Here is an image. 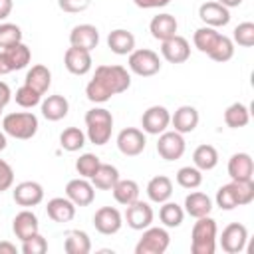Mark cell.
Wrapping results in <instances>:
<instances>
[{
	"instance_id": "cell-1",
	"label": "cell",
	"mask_w": 254,
	"mask_h": 254,
	"mask_svg": "<svg viewBox=\"0 0 254 254\" xmlns=\"http://www.w3.org/2000/svg\"><path fill=\"white\" fill-rule=\"evenodd\" d=\"M190 252L192 254H214L216 248V222L206 214L196 218L190 232Z\"/></svg>"
},
{
	"instance_id": "cell-2",
	"label": "cell",
	"mask_w": 254,
	"mask_h": 254,
	"mask_svg": "<svg viewBox=\"0 0 254 254\" xmlns=\"http://www.w3.org/2000/svg\"><path fill=\"white\" fill-rule=\"evenodd\" d=\"M85 125H87V139L93 145H105L111 137L113 115H111V111H107L103 107L89 109L85 113Z\"/></svg>"
},
{
	"instance_id": "cell-3",
	"label": "cell",
	"mask_w": 254,
	"mask_h": 254,
	"mask_svg": "<svg viewBox=\"0 0 254 254\" xmlns=\"http://www.w3.org/2000/svg\"><path fill=\"white\" fill-rule=\"evenodd\" d=\"M2 131L14 139H32L38 133V117L28 111L20 113H8L2 119Z\"/></svg>"
},
{
	"instance_id": "cell-4",
	"label": "cell",
	"mask_w": 254,
	"mask_h": 254,
	"mask_svg": "<svg viewBox=\"0 0 254 254\" xmlns=\"http://www.w3.org/2000/svg\"><path fill=\"white\" fill-rule=\"evenodd\" d=\"M111 95L123 93L129 89L131 85V75L127 73V69L123 65H99L95 67V75H93Z\"/></svg>"
},
{
	"instance_id": "cell-5",
	"label": "cell",
	"mask_w": 254,
	"mask_h": 254,
	"mask_svg": "<svg viewBox=\"0 0 254 254\" xmlns=\"http://www.w3.org/2000/svg\"><path fill=\"white\" fill-rule=\"evenodd\" d=\"M169 242H171V236L165 228L147 226L135 246V254H163L169 248Z\"/></svg>"
},
{
	"instance_id": "cell-6",
	"label": "cell",
	"mask_w": 254,
	"mask_h": 254,
	"mask_svg": "<svg viewBox=\"0 0 254 254\" xmlns=\"http://www.w3.org/2000/svg\"><path fill=\"white\" fill-rule=\"evenodd\" d=\"M129 69L133 71V73H137V75H141V77H151V75H155V73H159V69H161V60H159V56L153 52V50H147V48H143V50H133L131 54H129Z\"/></svg>"
},
{
	"instance_id": "cell-7",
	"label": "cell",
	"mask_w": 254,
	"mask_h": 254,
	"mask_svg": "<svg viewBox=\"0 0 254 254\" xmlns=\"http://www.w3.org/2000/svg\"><path fill=\"white\" fill-rule=\"evenodd\" d=\"M171 123V113L163 105H151L143 115H141V127L149 135H161L167 131Z\"/></svg>"
},
{
	"instance_id": "cell-8",
	"label": "cell",
	"mask_w": 254,
	"mask_h": 254,
	"mask_svg": "<svg viewBox=\"0 0 254 254\" xmlns=\"http://www.w3.org/2000/svg\"><path fill=\"white\" fill-rule=\"evenodd\" d=\"M145 145H147V139L143 135L141 129H135V127H127L123 131H119L117 135V149L125 155V157H137L145 151Z\"/></svg>"
},
{
	"instance_id": "cell-9",
	"label": "cell",
	"mask_w": 254,
	"mask_h": 254,
	"mask_svg": "<svg viewBox=\"0 0 254 254\" xmlns=\"http://www.w3.org/2000/svg\"><path fill=\"white\" fill-rule=\"evenodd\" d=\"M246 240H248V230L244 224H238V222L228 224L220 234V246L226 254L242 252L246 248Z\"/></svg>"
},
{
	"instance_id": "cell-10",
	"label": "cell",
	"mask_w": 254,
	"mask_h": 254,
	"mask_svg": "<svg viewBox=\"0 0 254 254\" xmlns=\"http://www.w3.org/2000/svg\"><path fill=\"white\" fill-rule=\"evenodd\" d=\"M157 153L165 161H177L185 153V139L177 131H163L157 141Z\"/></svg>"
},
{
	"instance_id": "cell-11",
	"label": "cell",
	"mask_w": 254,
	"mask_h": 254,
	"mask_svg": "<svg viewBox=\"0 0 254 254\" xmlns=\"http://www.w3.org/2000/svg\"><path fill=\"white\" fill-rule=\"evenodd\" d=\"M123 224V218H121V212L113 206H101L99 210H95L93 214V226L97 232L105 234V236H111L115 232H119Z\"/></svg>"
},
{
	"instance_id": "cell-12",
	"label": "cell",
	"mask_w": 254,
	"mask_h": 254,
	"mask_svg": "<svg viewBox=\"0 0 254 254\" xmlns=\"http://www.w3.org/2000/svg\"><path fill=\"white\" fill-rule=\"evenodd\" d=\"M125 220H127V226L129 228H133V230H145L153 222V208L147 202H143V200L137 198L135 202L127 204Z\"/></svg>"
},
{
	"instance_id": "cell-13",
	"label": "cell",
	"mask_w": 254,
	"mask_h": 254,
	"mask_svg": "<svg viewBox=\"0 0 254 254\" xmlns=\"http://www.w3.org/2000/svg\"><path fill=\"white\" fill-rule=\"evenodd\" d=\"M161 56L169 62V64H183L189 60L190 56V46L187 42V38L183 36H173L165 42H161Z\"/></svg>"
},
{
	"instance_id": "cell-14",
	"label": "cell",
	"mask_w": 254,
	"mask_h": 254,
	"mask_svg": "<svg viewBox=\"0 0 254 254\" xmlns=\"http://www.w3.org/2000/svg\"><path fill=\"white\" fill-rule=\"evenodd\" d=\"M12 196H14V202L20 206H36L44 200V189L36 181H24L16 185Z\"/></svg>"
},
{
	"instance_id": "cell-15",
	"label": "cell",
	"mask_w": 254,
	"mask_h": 254,
	"mask_svg": "<svg viewBox=\"0 0 254 254\" xmlns=\"http://www.w3.org/2000/svg\"><path fill=\"white\" fill-rule=\"evenodd\" d=\"M65 196L75 206H87V204L93 202L95 190H93V185L81 177V179H73L65 185Z\"/></svg>"
},
{
	"instance_id": "cell-16",
	"label": "cell",
	"mask_w": 254,
	"mask_h": 254,
	"mask_svg": "<svg viewBox=\"0 0 254 254\" xmlns=\"http://www.w3.org/2000/svg\"><path fill=\"white\" fill-rule=\"evenodd\" d=\"M69 44H71L73 48H81V50L91 52V50L97 48V44H99V32H97V28L91 26V24L73 26L71 32H69Z\"/></svg>"
},
{
	"instance_id": "cell-17",
	"label": "cell",
	"mask_w": 254,
	"mask_h": 254,
	"mask_svg": "<svg viewBox=\"0 0 254 254\" xmlns=\"http://www.w3.org/2000/svg\"><path fill=\"white\" fill-rule=\"evenodd\" d=\"M198 18L210 26V28H218V26H226L230 22V12L226 6H222L220 2H204L198 8Z\"/></svg>"
},
{
	"instance_id": "cell-18",
	"label": "cell",
	"mask_w": 254,
	"mask_h": 254,
	"mask_svg": "<svg viewBox=\"0 0 254 254\" xmlns=\"http://www.w3.org/2000/svg\"><path fill=\"white\" fill-rule=\"evenodd\" d=\"M64 64L65 69L73 75H85L91 69V54L87 50L81 48H67L65 56H64Z\"/></svg>"
},
{
	"instance_id": "cell-19",
	"label": "cell",
	"mask_w": 254,
	"mask_h": 254,
	"mask_svg": "<svg viewBox=\"0 0 254 254\" xmlns=\"http://www.w3.org/2000/svg\"><path fill=\"white\" fill-rule=\"evenodd\" d=\"M228 175L232 181H250L254 175V161L248 153H234L228 159Z\"/></svg>"
},
{
	"instance_id": "cell-20",
	"label": "cell",
	"mask_w": 254,
	"mask_h": 254,
	"mask_svg": "<svg viewBox=\"0 0 254 254\" xmlns=\"http://www.w3.org/2000/svg\"><path fill=\"white\" fill-rule=\"evenodd\" d=\"M177 28H179V24H177V18L173 14H159L149 24L151 36L159 42H165V40L177 36Z\"/></svg>"
},
{
	"instance_id": "cell-21",
	"label": "cell",
	"mask_w": 254,
	"mask_h": 254,
	"mask_svg": "<svg viewBox=\"0 0 254 254\" xmlns=\"http://www.w3.org/2000/svg\"><path fill=\"white\" fill-rule=\"evenodd\" d=\"M171 123L177 133H192L198 125V111L192 105H181L175 115L171 117Z\"/></svg>"
},
{
	"instance_id": "cell-22",
	"label": "cell",
	"mask_w": 254,
	"mask_h": 254,
	"mask_svg": "<svg viewBox=\"0 0 254 254\" xmlns=\"http://www.w3.org/2000/svg\"><path fill=\"white\" fill-rule=\"evenodd\" d=\"M46 212L54 222H69L75 216V204L67 196H56L48 200Z\"/></svg>"
},
{
	"instance_id": "cell-23",
	"label": "cell",
	"mask_w": 254,
	"mask_h": 254,
	"mask_svg": "<svg viewBox=\"0 0 254 254\" xmlns=\"http://www.w3.org/2000/svg\"><path fill=\"white\" fill-rule=\"evenodd\" d=\"M107 46L113 54L117 56H129L133 50H135V36L129 32V30H123V28H117L113 32H109L107 36Z\"/></svg>"
},
{
	"instance_id": "cell-24",
	"label": "cell",
	"mask_w": 254,
	"mask_h": 254,
	"mask_svg": "<svg viewBox=\"0 0 254 254\" xmlns=\"http://www.w3.org/2000/svg\"><path fill=\"white\" fill-rule=\"evenodd\" d=\"M38 228H40L38 216L32 210H22L12 220V230H14L16 238H20V240H26V238L34 236L38 232Z\"/></svg>"
},
{
	"instance_id": "cell-25",
	"label": "cell",
	"mask_w": 254,
	"mask_h": 254,
	"mask_svg": "<svg viewBox=\"0 0 254 254\" xmlns=\"http://www.w3.org/2000/svg\"><path fill=\"white\" fill-rule=\"evenodd\" d=\"M171 194H173V183H171L169 177L157 175V177H153L147 183V196H149V200L163 204L165 200L171 198Z\"/></svg>"
},
{
	"instance_id": "cell-26",
	"label": "cell",
	"mask_w": 254,
	"mask_h": 254,
	"mask_svg": "<svg viewBox=\"0 0 254 254\" xmlns=\"http://www.w3.org/2000/svg\"><path fill=\"white\" fill-rule=\"evenodd\" d=\"M69 111V103L64 95H48L42 101V115L48 121H60L67 115Z\"/></svg>"
},
{
	"instance_id": "cell-27",
	"label": "cell",
	"mask_w": 254,
	"mask_h": 254,
	"mask_svg": "<svg viewBox=\"0 0 254 254\" xmlns=\"http://www.w3.org/2000/svg\"><path fill=\"white\" fill-rule=\"evenodd\" d=\"M212 210V200L204 192H190L185 198V212L192 218H200L210 214Z\"/></svg>"
},
{
	"instance_id": "cell-28",
	"label": "cell",
	"mask_w": 254,
	"mask_h": 254,
	"mask_svg": "<svg viewBox=\"0 0 254 254\" xmlns=\"http://www.w3.org/2000/svg\"><path fill=\"white\" fill-rule=\"evenodd\" d=\"M24 83L30 85L32 89H36L40 95H44V93L48 91L50 83H52V73H50V69H48L46 65H42V64L32 65V67L28 69V73H26V81H24Z\"/></svg>"
},
{
	"instance_id": "cell-29",
	"label": "cell",
	"mask_w": 254,
	"mask_h": 254,
	"mask_svg": "<svg viewBox=\"0 0 254 254\" xmlns=\"http://www.w3.org/2000/svg\"><path fill=\"white\" fill-rule=\"evenodd\" d=\"M117 181H119L117 167L107 165V163H101L97 167V171L91 175V185H93V189H99V190H111Z\"/></svg>"
},
{
	"instance_id": "cell-30",
	"label": "cell",
	"mask_w": 254,
	"mask_h": 254,
	"mask_svg": "<svg viewBox=\"0 0 254 254\" xmlns=\"http://www.w3.org/2000/svg\"><path fill=\"white\" fill-rule=\"evenodd\" d=\"M111 192H113V198L119 204L127 206V204H131V202H135L139 198V185L135 181H131V179H119L113 185Z\"/></svg>"
},
{
	"instance_id": "cell-31",
	"label": "cell",
	"mask_w": 254,
	"mask_h": 254,
	"mask_svg": "<svg viewBox=\"0 0 254 254\" xmlns=\"http://www.w3.org/2000/svg\"><path fill=\"white\" fill-rule=\"evenodd\" d=\"M192 163L198 171H210L218 165V153L212 145H198L192 153Z\"/></svg>"
},
{
	"instance_id": "cell-32",
	"label": "cell",
	"mask_w": 254,
	"mask_h": 254,
	"mask_svg": "<svg viewBox=\"0 0 254 254\" xmlns=\"http://www.w3.org/2000/svg\"><path fill=\"white\" fill-rule=\"evenodd\" d=\"M64 248L67 254H87L91 250V240L83 230H71L65 234Z\"/></svg>"
},
{
	"instance_id": "cell-33",
	"label": "cell",
	"mask_w": 254,
	"mask_h": 254,
	"mask_svg": "<svg viewBox=\"0 0 254 254\" xmlns=\"http://www.w3.org/2000/svg\"><path fill=\"white\" fill-rule=\"evenodd\" d=\"M248 121H250V111H248V107L244 103H238L236 101V103H232V105L226 107V111H224V123L230 129H240V127L248 125Z\"/></svg>"
},
{
	"instance_id": "cell-34",
	"label": "cell",
	"mask_w": 254,
	"mask_h": 254,
	"mask_svg": "<svg viewBox=\"0 0 254 254\" xmlns=\"http://www.w3.org/2000/svg\"><path fill=\"white\" fill-rule=\"evenodd\" d=\"M159 218L161 222L167 226V228H177L183 224V218H185V210L183 206H179L177 202H169L165 200L161 210H159Z\"/></svg>"
},
{
	"instance_id": "cell-35",
	"label": "cell",
	"mask_w": 254,
	"mask_h": 254,
	"mask_svg": "<svg viewBox=\"0 0 254 254\" xmlns=\"http://www.w3.org/2000/svg\"><path fill=\"white\" fill-rule=\"evenodd\" d=\"M218 36H220V34H218L214 28H210V26L198 28V30L194 32V36H192L194 48H196L198 52H202V54H208V52L214 48V44H216Z\"/></svg>"
},
{
	"instance_id": "cell-36",
	"label": "cell",
	"mask_w": 254,
	"mask_h": 254,
	"mask_svg": "<svg viewBox=\"0 0 254 254\" xmlns=\"http://www.w3.org/2000/svg\"><path fill=\"white\" fill-rule=\"evenodd\" d=\"M4 52H6L8 60H10L12 69H24V67L30 64V58H32L30 48H28L26 44H22V42H18V44H14V46L6 48Z\"/></svg>"
},
{
	"instance_id": "cell-37",
	"label": "cell",
	"mask_w": 254,
	"mask_h": 254,
	"mask_svg": "<svg viewBox=\"0 0 254 254\" xmlns=\"http://www.w3.org/2000/svg\"><path fill=\"white\" fill-rule=\"evenodd\" d=\"M60 143H62V147H64L65 151H69V153L79 151V149L85 145V133H83L81 129H77V127H67V129L62 131Z\"/></svg>"
},
{
	"instance_id": "cell-38",
	"label": "cell",
	"mask_w": 254,
	"mask_h": 254,
	"mask_svg": "<svg viewBox=\"0 0 254 254\" xmlns=\"http://www.w3.org/2000/svg\"><path fill=\"white\" fill-rule=\"evenodd\" d=\"M206 56L210 60H214V62H228L234 56V42L230 38H226V36L220 34L218 40H216V44H214V48Z\"/></svg>"
},
{
	"instance_id": "cell-39",
	"label": "cell",
	"mask_w": 254,
	"mask_h": 254,
	"mask_svg": "<svg viewBox=\"0 0 254 254\" xmlns=\"http://www.w3.org/2000/svg\"><path fill=\"white\" fill-rule=\"evenodd\" d=\"M177 183L183 189H196L202 183V171H198L196 167H181L177 171Z\"/></svg>"
},
{
	"instance_id": "cell-40",
	"label": "cell",
	"mask_w": 254,
	"mask_h": 254,
	"mask_svg": "<svg viewBox=\"0 0 254 254\" xmlns=\"http://www.w3.org/2000/svg\"><path fill=\"white\" fill-rule=\"evenodd\" d=\"M18 42H22V30L16 24H10V22L0 24V48L6 50V48H10Z\"/></svg>"
},
{
	"instance_id": "cell-41",
	"label": "cell",
	"mask_w": 254,
	"mask_h": 254,
	"mask_svg": "<svg viewBox=\"0 0 254 254\" xmlns=\"http://www.w3.org/2000/svg\"><path fill=\"white\" fill-rule=\"evenodd\" d=\"M99 165H101V161H99V157L93 155V153H83V155L75 161V169H77V173H79L83 179H91V175L97 171Z\"/></svg>"
},
{
	"instance_id": "cell-42",
	"label": "cell",
	"mask_w": 254,
	"mask_h": 254,
	"mask_svg": "<svg viewBox=\"0 0 254 254\" xmlns=\"http://www.w3.org/2000/svg\"><path fill=\"white\" fill-rule=\"evenodd\" d=\"M216 204L222 210H234L238 206V200H236V192H234V185L232 183L222 185L216 190Z\"/></svg>"
},
{
	"instance_id": "cell-43",
	"label": "cell",
	"mask_w": 254,
	"mask_h": 254,
	"mask_svg": "<svg viewBox=\"0 0 254 254\" xmlns=\"http://www.w3.org/2000/svg\"><path fill=\"white\" fill-rule=\"evenodd\" d=\"M234 185V192H236V200L238 206L250 204L254 200V181H232Z\"/></svg>"
},
{
	"instance_id": "cell-44",
	"label": "cell",
	"mask_w": 254,
	"mask_h": 254,
	"mask_svg": "<svg viewBox=\"0 0 254 254\" xmlns=\"http://www.w3.org/2000/svg\"><path fill=\"white\" fill-rule=\"evenodd\" d=\"M16 103L20 105V107H34V105H38L40 103V99H42V95L36 91V89H32L30 85H22V87H18L16 89Z\"/></svg>"
},
{
	"instance_id": "cell-45",
	"label": "cell",
	"mask_w": 254,
	"mask_h": 254,
	"mask_svg": "<svg viewBox=\"0 0 254 254\" xmlns=\"http://www.w3.org/2000/svg\"><path fill=\"white\" fill-rule=\"evenodd\" d=\"M234 42L242 48L254 46V24L252 22H242L234 28Z\"/></svg>"
},
{
	"instance_id": "cell-46",
	"label": "cell",
	"mask_w": 254,
	"mask_h": 254,
	"mask_svg": "<svg viewBox=\"0 0 254 254\" xmlns=\"http://www.w3.org/2000/svg\"><path fill=\"white\" fill-rule=\"evenodd\" d=\"M85 95H87V99L89 101H93V103H105V101H109L113 95L93 77L89 83H87V87H85Z\"/></svg>"
},
{
	"instance_id": "cell-47",
	"label": "cell",
	"mask_w": 254,
	"mask_h": 254,
	"mask_svg": "<svg viewBox=\"0 0 254 254\" xmlns=\"http://www.w3.org/2000/svg\"><path fill=\"white\" fill-rule=\"evenodd\" d=\"M46 250H48V240L40 232H36L34 236L22 240V252L24 254H44Z\"/></svg>"
},
{
	"instance_id": "cell-48",
	"label": "cell",
	"mask_w": 254,
	"mask_h": 254,
	"mask_svg": "<svg viewBox=\"0 0 254 254\" xmlns=\"http://www.w3.org/2000/svg\"><path fill=\"white\" fill-rule=\"evenodd\" d=\"M89 4H91V0H58V6L67 14L83 12L89 8Z\"/></svg>"
},
{
	"instance_id": "cell-49",
	"label": "cell",
	"mask_w": 254,
	"mask_h": 254,
	"mask_svg": "<svg viewBox=\"0 0 254 254\" xmlns=\"http://www.w3.org/2000/svg\"><path fill=\"white\" fill-rule=\"evenodd\" d=\"M12 183H14V171H12V167L4 159H0V192L2 190H8L12 187Z\"/></svg>"
},
{
	"instance_id": "cell-50",
	"label": "cell",
	"mask_w": 254,
	"mask_h": 254,
	"mask_svg": "<svg viewBox=\"0 0 254 254\" xmlns=\"http://www.w3.org/2000/svg\"><path fill=\"white\" fill-rule=\"evenodd\" d=\"M137 8H143V10H151V8H163L167 6L171 0H133Z\"/></svg>"
},
{
	"instance_id": "cell-51",
	"label": "cell",
	"mask_w": 254,
	"mask_h": 254,
	"mask_svg": "<svg viewBox=\"0 0 254 254\" xmlns=\"http://www.w3.org/2000/svg\"><path fill=\"white\" fill-rule=\"evenodd\" d=\"M10 71H14V69H12V65H10V60H8L6 52L2 50V52H0V75H6V73H10Z\"/></svg>"
},
{
	"instance_id": "cell-52",
	"label": "cell",
	"mask_w": 254,
	"mask_h": 254,
	"mask_svg": "<svg viewBox=\"0 0 254 254\" xmlns=\"http://www.w3.org/2000/svg\"><path fill=\"white\" fill-rule=\"evenodd\" d=\"M12 8H14L12 0H0V20H6L12 12Z\"/></svg>"
},
{
	"instance_id": "cell-53",
	"label": "cell",
	"mask_w": 254,
	"mask_h": 254,
	"mask_svg": "<svg viewBox=\"0 0 254 254\" xmlns=\"http://www.w3.org/2000/svg\"><path fill=\"white\" fill-rule=\"evenodd\" d=\"M10 97H12V93H10V87H8L4 81H0V105L4 107V105L10 101Z\"/></svg>"
},
{
	"instance_id": "cell-54",
	"label": "cell",
	"mask_w": 254,
	"mask_h": 254,
	"mask_svg": "<svg viewBox=\"0 0 254 254\" xmlns=\"http://www.w3.org/2000/svg\"><path fill=\"white\" fill-rule=\"evenodd\" d=\"M0 254H16V246H14L12 242L2 240V242H0Z\"/></svg>"
},
{
	"instance_id": "cell-55",
	"label": "cell",
	"mask_w": 254,
	"mask_h": 254,
	"mask_svg": "<svg viewBox=\"0 0 254 254\" xmlns=\"http://www.w3.org/2000/svg\"><path fill=\"white\" fill-rule=\"evenodd\" d=\"M222 6H226V8H236V6H240L242 4V0H218Z\"/></svg>"
},
{
	"instance_id": "cell-56",
	"label": "cell",
	"mask_w": 254,
	"mask_h": 254,
	"mask_svg": "<svg viewBox=\"0 0 254 254\" xmlns=\"http://www.w3.org/2000/svg\"><path fill=\"white\" fill-rule=\"evenodd\" d=\"M6 145H8V143H6V133H4V131H0V151H4V149H6Z\"/></svg>"
},
{
	"instance_id": "cell-57",
	"label": "cell",
	"mask_w": 254,
	"mask_h": 254,
	"mask_svg": "<svg viewBox=\"0 0 254 254\" xmlns=\"http://www.w3.org/2000/svg\"><path fill=\"white\" fill-rule=\"evenodd\" d=\"M0 115H2V105H0Z\"/></svg>"
}]
</instances>
